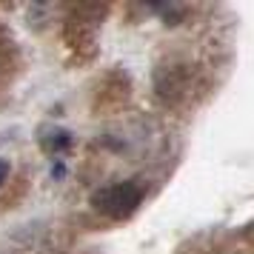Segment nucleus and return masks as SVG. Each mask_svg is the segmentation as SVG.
<instances>
[{
	"instance_id": "obj_2",
	"label": "nucleus",
	"mask_w": 254,
	"mask_h": 254,
	"mask_svg": "<svg viewBox=\"0 0 254 254\" xmlns=\"http://www.w3.org/2000/svg\"><path fill=\"white\" fill-rule=\"evenodd\" d=\"M71 143H74V137H71L66 128H52V131H46V134H40V146H43V151H49V154L66 151Z\"/></svg>"
},
{
	"instance_id": "obj_3",
	"label": "nucleus",
	"mask_w": 254,
	"mask_h": 254,
	"mask_svg": "<svg viewBox=\"0 0 254 254\" xmlns=\"http://www.w3.org/2000/svg\"><path fill=\"white\" fill-rule=\"evenodd\" d=\"M6 177H9V163H6V160H0V186L6 183Z\"/></svg>"
},
{
	"instance_id": "obj_1",
	"label": "nucleus",
	"mask_w": 254,
	"mask_h": 254,
	"mask_svg": "<svg viewBox=\"0 0 254 254\" xmlns=\"http://www.w3.org/2000/svg\"><path fill=\"white\" fill-rule=\"evenodd\" d=\"M92 203L103 214L115 220H123L128 214H134L137 206L143 203V186L137 180H126V183H115V186H106L100 191H94Z\"/></svg>"
}]
</instances>
